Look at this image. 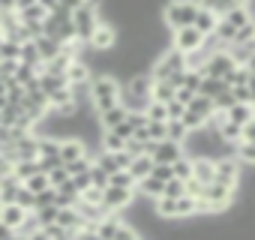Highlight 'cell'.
Returning <instances> with one entry per match:
<instances>
[{
	"label": "cell",
	"mask_w": 255,
	"mask_h": 240,
	"mask_svg": "<svg viewBox=\"0 0 255 240\" xmlns=\"http://www.w3.org/2000/svg\"><path fill=\"white\" fill-rule=\"evenodd\" d=\"M123 102V81L114 72H96L90 81V105L96 114Z\"/></svg>",
	"instance_id": "1"
},
{
	"label": "cell",
	"mask_w": 255,
	"mask_h": 240,
	"mask_svg": "<svg viewBox=\"0 0 255 240\" xmlns=\"http://www.w3.org/2000/svg\"><path fill=\"white\" fill-rule=\"evenodd\" d=\"M198 9H201V3H195V0H168L162 6V24L171 33L180 30V27H192Z\"/></svg>",
	"instance_id": "2"
},
{
	"label": "cell",
	"mask_w": 255,
	"mask_h": 240,
	"mask_svg": "<svg viewBox=\"0 0 255 240\" xmlns=\"http://www.w3.org/2000/svg\"><path fill=\"white\" fill-rule=\"evenodd\" d=\"M99 21H102V15H99V0H87L84 6H78V9L72 12L75 36H78L81 42H90V36H93V30L99 27Z\"/></svg>",
	"instance_id": "3"
},
{
	"label": "cell",
	"mask_w": 255,
	"mask_h": 240,
	"mask_svg": "<svg viewBox=\"0 0 255 240\" xmlns=\"http://www.w3.org/2000/svg\"><path fill=\"white\" fill-rule=\"evenodd\" d=\"M183 69H189L186 54H183V51H177V48H165V51L153 60L150 75H153V81H165V78H171L174 72H183Z\"/></svg>",
	"instance_id": "4"
},
{
	"label": "cell",
	"mask_w": 255,
	"mask_h": 240,
	"mask_svg": "<svg viewBox=\"0 0 255 240\" xmlns=\"http://www.w3.org/2000/svg\"><path fill=\"white\" fill-rule=\"evenodd\" d=\"M237 66H240V63H237V57L231 54V48H219V51H213V54L207 57V63L201 66V72L210 75V78H225V81H228Z\"/></svg>",
	"instance_id": "5"
},
{
	"label": "cell",
	"mask_w": 255,
	"mask_h": 240,
	"mask_svg": "<svg viewBox=\"0 0 255 240\" xmlns=\"http://www.w3.org/2000/svg\"><path fill=\"white\" fill-rule=\"evenodd\" d=\"M138 198V189H123V186H108L102 195V207L105 213H123L126 207H132V201Z\"/></svg>",
	"instance_id": "6"
},
{
	"label": "cell",
	"mask_w": 255,
	"mask_h": 240,
	"mask_svg": "<svg viewBox=\"0 0 255 240\" xmlns=\"http://www.w3.org/2000/svg\"><path fill=\"white\" fill-rule=\"evenodd\" d=\"M117 42H120V33H117V24H111V21H99V27L93 30V36H90V48L93 51H114L117 48Z\"/></svg>",
	"instance_id": "7"
},
{
	"label": "cell",
	"mask_w": 255,
	"mask_h": 240,
	"mask_svg": "<svg viewBox=\"0 0 255 240\" xmlns=\"http://www.w3.org/2000/svg\"><path fill=\"white\" fill-rule=\"evenodd\" d=\"M240 174H243V165L237 156H219L216 159V183L240 186Z\"/></svg>",
	"instance_id": "8"
},
{
	"label": "cell",
	"mask_w": 255,
	"mask_h": 240,
	"mask_svg": "<svg viewBox=\"0 0 255 240\" xmlns=\"http://www.w3.org/2000/svg\"><path fill=\"white\" fill-rule=\"evenodd\" d=\"M201 45H204V36L195 27H180V30L171 33V48H177L183 54H195Z\"/></svg>",
	"instance_id": "9"
},
{
	"label": "cell",
	"mask_w": 255,
	"mask_h": 240,
	"mask_svg": "<svg viewBox=\"0 0 255 240\" xmlns=\"http://www.w3.org/2000/svg\"><path fill=\"white\" fill-rule=\"evenodd\" d=\"M156 162H165V165H171V162H177L186 150H183V144H177V141H171V138H162V141H150V150H147Z\"/></svg>",
	"instance_id": "10"
},
{
	"label": "cell",
	"mask_w": 255,
	"mask_h": 240,
	"mask_svg": "<svg viewBox=\"0 0 255 240\" xmlns=\"http://www.w3.org/2000/svg\"><path fill=\"white\" fill-rule=\"evenodd\" d=\"M192 27L207 39V36H213V33H216V27H219V15H216L213 9L201 6V9H198V15H195V24H192Z\"/></svg>",
	"instance_id": "11"
},
{
	"label": "cell",
	"mask_w": 255,
	"mask_h": 240,
	"mask_svg": "<svg viewBox=\"0 0 255 240\" xmlns=\"http://www.w3.org/2000/svg\"><path fill=\"white\" fill-rule=\"evenodd\" d=\"M222 18H225L231 27H237V30H240V27H246V24H252V21H255V12L249 9V3L243 0V3H237L234 9H228Z\"/></svg>",
	"instance_id": "12"
},
{
	"label": "cell",
	"mask_w": 255,
	"mask_h": 240,
	"mask_svg": "<svg viewBox=\"0 0 255 240\" xmlns=\"http://www.w3.org/2000/svg\"><path fill=\"white\" fill-rule=\"evenodd\" d=\"M192 177H195V180H201L204 186H207V183H213V180H216V159H207V156L192 159Z\"/></svg>",
	"instance_id": "13"
},
{
	"label": "cell",
	"mask_w": 255,
	"mask_h": 240,
	"mask_svg": "<svg viewBox=\"0 0 255 240\" xmlns=\"http://www.w3.org/2000/svg\"><path fill=\"white\" fill-rule=\"evenodd\" d=\"M21 180L15 174H6L0 180V204H18V192H21Z\"/></svg>",
	"instance_id": "14"
},
{
	"label": "cell",
	"mask_w": 255,
	"mask_h": 240,
	"mask_svg": "<svg viewBox=\"0 0 255 240\" xmlns=\"http://www.w3.org/2000/svg\"><path fill=\"white\" fill-rule=\"evenodd\" d=\"M81 156H87V147H84L81 138H63V141H60V159H63L66 165L75 162V159H81Z\"/></svg>",
	"instance_id": "15"
},
{
	"label": "cell",
	"mask_w": 255,
	"mask_h": 240,
	"mask_svg": "<svg viewBox=\"0 0 255 240\" xmlns=\"http://www.w3.org/2000/svg\"><path fill=\"white\" fill-rule=\"evenodd\" d=\"M162 192H165V180H159L156 174H147L144 180H138V195L141 198L156 201V198H162Z\"/></svg>",
	"instance_id": "16"
},
{
	"label": "cell",
	"mask_w": 255,
	"mask_h": 240,
	"mask_svg": "<svg viewBox=\"0 0 255 240\" xmlns=\"http://www.w3.org/2000/svg\"><path fill=\"white\" fill-rule=\"evenodd\" d=\"M126 117H129V108L120 102V105H114V108H108V111L99 114V123H102V129H117Z\"/></svg>",
	"instance_id": "17"
},
{
	"label": "cell",
	"mask_w": 255,
	"mask_h": 240,
	"mask_svg": "<svg viewBox=\"0 0 255 240\" xmlns=\"http://www.w3.org/2000/svg\"><path fill=\"white\" fill-rule=\"evenodd\" d=\"M186 108H189L192 114H198L201 120H207V123H210V117L216 114V105H213V99H210V96H201V93H195V96H192V102H189Z\"/></svg>",
	"instance_id": "18"
},
{
	"label": "cell",
	"mask_w": 255,
	"mask_h": 240,
	"mask_svg": "<svg viewBox=\"0 0 255 240\" xmlns=\"http://www.w3.org/2000/svg\"><path fill=\"white\" fill-rule=\"evenodd\" d=\"M126 141H129V138H123L117 129H102V135H99V150L117 153V150H126Z\"/></svg>",
	"instance_id": "19"
},
{
	"label": "cell",
	"mask_w": 255,
	"mask_h": 240,
	"mask_svg": "<svg viewBox=\"0 0 255 240\" xmlns=\"http://www.w3.org/2000/svg\"><path fill=\"white\" fill-rule=\"evenodd\" d=\"M0 207H3V222H6L12 231H18V228H21V222L33 213V210H24L21 204H0Z\"/></svg>",
	"instance_id": "20"
},
{
	"label": "cell",
	"mask_w": 255,
	"mask_h": 240,
	"mask_svg": "<svg viewBox=\"0 0 255 240\" xmlns=\"http://www.w3.org/2000/svg\"><path fill=\"white\" fill-rule=\"evenodd\" d=\"M225 117L234 120V123H240V126H246L249 120H255V105L252 102H237V105H231L225 111Z\"/></svg>",
	"instance_id": "21"
},
{
	"label": "cell",
	"mask_w": 255,
	"mask_h": 240,
	"mask_svg": "<svg viewBox=\"0 0 255 240\" xmlns=\"http://www.w3.org/2000/svg\"><path fill=\"white\" fill-rule=\"evenodd\" d=\"M36 42V51H39V57H42V63H48L51 57H57L60 51H63V45L57 42V39H51L48 33L45 36H39V39H33Z\"/></svg>",
	"instance_id": "22"
},
{
	"label": "cell",
	"mask_w": 255,
	"mask_h": 240,
	"mask_svg": "<svg viewBox=\"0 0 255 240\" xmlns=\"http://www.w3.org/2000/svg\"><path fill=\"white\" fill-rule=\"evenodd\" d=\"M153 165H156V159H153L150 153H141V156H135V159H132L129 171H132V177H135V180H144L147 174H153Z\"/></svg>",
	"instance_id": "23"
},
{
	"label": "cell",
	"mask_w": 255,
	"mask_h": 240,
	"mask_svg": "<svg viewBox=\"0 0 255 240\" xmlns=\"http://www.w3.org/2000/svg\"><path fill=\"white\" fill-rule=\"evenodd\" d=\"M42 171V165H39V159H18L15 165H12V174L24 183V180H30L33 174H39Z\"/></svg>",
	"instance_id": "24"
},
{
	"label": "cell",
	"mask_w": 255,
	"mask_h": 240,
	"mask_svg": "<svg viewBox=\"0 0 255 240\" xmlns=\"http://www.w3.org/2000/svg\"><path fill=\"white\" fill-rule=\"evenodd\" d=\"M219 135H222V141H225V144H237V141H243V126L225 117L222 123H219Z\"/></svg>",
	"instance_id": "25"
},
{
	"label": "cell",
	"mask_w": 255,
	"mask_h": 240,
	"mask_svg": "<svg viewBox=\"0 0 255 240\" xmlns=\"http://www.w3.org/2000/svg\"><path fill=\"white\" fill-rule=\"evenodd\" d=\"M39 159H60V138L39 135Z\"/></svg>",
	"instance_id": "26"
},
{
	"label": "cell",
	"mask_w": 255,
	"mask_h": 240,
	"mask_svg": "<svg viewBox=\"0 0 255 240\" xmlns=\"http://www.w3.org/2000/svg\"><path fill=\"white\" fill-rule=\"evenodd\" d=\"M234 156L240 159L243 168H252V165H255V141H237Z\"/></svg>",
	"instance_id": "27"
},
{
	"label": "cell",
	"mask_w": 255,
	"mask_h": 240,
	"mask_svg": "<svg viewBox=\"0 0 255 240\" xmlns=\"http://www.w3.org/2000/svg\"><path fill=\"white\" fill-rule=\"evenodd\" d=\"M21 63H24V66H33V69H39V72H42V57H39V51H36V42H33V39L21 45Z\"/></svg>",
	"instance_id": "28"
},
{
	"label": "cell",
	"mask_w": 255,
	"mask_h": 240,
	"mask_svg": "<svg viewBox=\"0 0 255 240\" xmlns=\"http://www.w3.org/2000/svg\"><path fill=\"white\" fill-rule=\"evenodd\" d=\"M201 81H204V72H201V69H186L180 87L189 90V93H198V90H201ZM180 87H177V90H180Z\"/></svg>",
	"instance_id": "29"
},
{
	"label": "cell",
	"mask_w": 255,
	"mask_h": 240,
	"mask_svg": "<svg viewBox=\"0 0 255 240\" xmlns=\"http://www.w3.org/2000/svg\"><path fill=\"white\" fill-rule=\"evenodd\" d=\"M144 114H147V120H168V102H159V99H150L147 102V108H144Z\"/></svg>",
	"instance_id": "30"
},
{
	"label": "cell",
	"mask_w": 255,
	"mask_h": 240,
	"mask_svg": "<svg viewBox=\"0 0 255 240\" xmlns=\"http://www.w3.org/2000/svg\"><path fill=\"white\" fill-rule=\"evenodd\" d=\"M177 96V87L171 84V81H153V99H159V102H171Z\"/></svg>",
	"instance_id": "31"
},
{
	"label": "cell",
	"mask_w": 255,
	"mask_h": 240,
	"mask_svg": "<svg viewBox=\"0 0 255 240\" xmlns=\"http://www.w3.org/2000/svg\"><path fill=\"white\" fill-rule=\"evenodd\" d=\"M171 168H174V177H177V180H189V177H192V156L183 153L177 162H171Z\"/></svg>",
	"instance_id": "32"
},
{
	"label": "cell",
	"mask_w": 255,
	"mask_h": 240,
	"mask_svg": "<svg viewBox=\"0 0 255 240\" xmlns=\"http://www.w3.org/2000/svg\"><path fill=\"white\" fill-rule=\"evenodd\" d=\"M165 126H168V138H171V141H177V144H183V141H186L189 126L183 123V120H168Z\"/></svg>",
	"instance_id": "33"
},
{
	"label": "cell",
	"mask_w": 255,
	"mask_h": 240,
	"mask_svg": "<svg viewBox=\"0 0 255 240\" xmlns=\"http://www.w3.org/2000/svg\"><path fill=\"white\" fill-rule=\"evenodd\" d=\"M90 183H93L96 189H108V186H111V174L93 162V168H90Z\"/></svg>",
	"instance_id": "34"
},
{
	"label": "cell",
	"mask_w": 255,
	"mask_h": 240,
	"mask_svg": "<svg viewBox=\"0 0 255 240\" xmlns=\"http://www.w3.org/2000/svg\"><path fill=\"white\" fill-rule=\"evenodd\" d=\"M0 60H18L21 63V45L12 42V39H3V45H0Z\"/></svg>",
	"instance_id": "35"
},
{
	"label": "cell",
	"mask_w": 255,
	"mask_h": 240,
	"mask_svg": "<svg viewBox=\"0 0 255 240\" xmlns=\"http://www.w3.org/2000/svg\"><path fill=\"white\" fill-rule=\"evenodd\" d=\"M57 216H60V207H57V204H51V207H39V210H36V219H39L42 228H45V225H54Z\"/></svg>",
	"instance_id": "36"
},
{
	"label": "cell",
	"mask_w": 255,
	"mask_h": 240,
	"mask_svg": "<svg viewBox=\"0 0 255 240\" xmlns=\"http://www.w3.org/2000/svg\"><path fill=\"white\" fill-rule=\"evenodd\" d=\"M213 105H216V111H222V114H225L231 105H237V96H234V90H231V87H228V90H222V93L213 99Z\"/></svg>",
	"instance_id": "37"
},
{
	"label": "cell",
	"mask_w": 255,
	"mask_h": 240,
	"mask_svg": "<svg viewBox=\"0 0 255 240\" xmlns=\"http://www.w3.org/2000/svg\"><path fill=\"white\" fill-rule=\"evenodd\" d=\"M24 186H27L30 192H42V189H48V186H51V180H48V171H39V174H33L30 180H24Z\"/></svg>",
	"instance_id": "38"
},
{
	"label": "cell",
	"mask_w": 255,
	"mask_h": 240,
	"mask_svg": "<svg viewBox=\"0 0 255 240\" xmlns=\"http://www.w3.org/2000/svg\"><path fill=\"white\" fill-rule=\"evenodd\" d=\"M165 198H183L186 195V180H177V177H171L168 183H165V192H162Z\"/></svg>",
	"instance_id": "39"
},
{
	"label": "cell",
	"mask_w": 255,
	"mask_h": 240,
	"mask_svg": "<svg viewBox=\"0 0 255 240\" xmlns=\"http://www.w3.org/2000/svg\"><path fill=\"white\" fill-rule=\"evenodd\" d=\"M249 81H252V72H249V66H243V63H240V66L231 72V78H228L231 87H240V84H249Z\"/></svg>",
	"instance_id": "40"
},
{
	"label": "cell",
	"mask_w": 255,
	"mask_h": 240,
	"mask_svg": "<svg viewBox=\"0 0 255 240\" xmlns=\"http://www.w3.org/2000/svg\"><path fill=\"white\" fill-rule=\"evenodd\" d=\"M69 177H72V174H69V168H66V165H57V168H51V171H48V180H51V186H54V189H60Z\"/></svg>",
	"instance_id": "41"
},
{
	"label": "cell",
	"mask_w": 255,
	"mask_h": 240,
	"mask_svg": "<svg viewBox=\"0 0 255 240\" xmlns=\"http://www.w3.org/2000/svg\"><path fill=\"white\" fill-rule=\"evenodd\" d=\"M39 228H42V225H39V219H36V210H33V213H30V216H27V219L21 222V228H18L15 234H21V237H33V234H36Z\"/></svg>",
	"instance_id": "42"
},
{
	"label": "cell",
	"mask_w": 255,
	"mask_h": 240,
	"mask_svg": "<svg viewBox=\"0 0 255 240\" xmlns=\"http://www.w3.org/2000/svg\"><path fill=\"white\" fill-rule=\"evenodd\" d=\"M183 114H186V105L174 96V99L168 102V120H183Z\"/></svg>",
	"instance_id": "43"
},
{
	"label": "cell",
	"mask_w": 255,
	"mask_h": 240,
	"mask_svg": "<svg viewBox=\"0 0 255 240\" xmlns=\"http://www.w3.org/2000/svg\"><path fill=\"white\" fill-rule=\"evenodd\" d=\"M102 195H105V189L90 186V189H84V192H81V201H84V204H102Z\"/></svg>",
	"instance_id": "44"
},
{
	"label": "cell",
	"mask_w": 255,
	"mask_h": 240,
	"mask_svg": "<svg viewBox=\"0 0 255 240\" xmlns=\"http://www.w3.org/2000/svg\"><path fill=\"white\" fill-rule=\"evenodd\" d=\"M153 174H156L159 180H165V183H168V180L174 177V168H171V165H165V162H156V165H153Z\"/></svg>",
	"instance_id": "45"
},
{
	"label": "cell",
	"mask_w": 255,
	"mask_h": 240,
	"mask_svg": "<svg viewBox=\"0 0 255 240\" xmlns=\"http://www.w3.org/2000/svg\"><path fill=\"white\" fill-rule=\"evenodd\" d=\"M231 90H234L237 102H252V90H249V84H240V87H231Z\"/></svg>",
	"instance_id": "46"
},
{
	"label": "cell",
	"mask_w": 255,
	"mask_h": 240,
	"mask_svg": "<svg viewBox=\"0 0 255 240\" xmlns=\"http://www.w3.org/2000/svg\"><path fill=\"white\" fill-rule=\"evenodd\" d=\"M87 3V0H57V6L60 9H66V12H75L78 6H84Z\"/></svg>",
	"instance_id": "47"
},
{
	"label": "cell",
	"mask_w": 255,
	"mask_h": 240,
	"mask_svg": "<svg viewBox=\"0 0 255 240\" xmlns=\"http://www.w3.org/2000/svg\"><path fill=\"white\" fill-rule=\"evenodd\" d=\"M72 180H75V186H78V189H81V192H84V189H90V186H93V183H90V171H84V174H75V177H72Z\"/></svg>",
	"instance_id": "48"
},
{
	"label": "cell",
	"mask_w": 255,
	"mask_h": 240,
	"mask_svg": "<svg viewBox=\"0 0 255 240\" xmlns=\"http://www.w3.org/2000/svg\"><path fill=\"white\" fill-rule=\"evenodd\" d=\"M6 174H12V162L3 156V150H0V177H6Z\"/></svg>",
	"instance_id": "49"
},
{
	"label": "cell",
	"mask_w": 255,
	"mask_h": 240,
	"mask_svg": "<svg viewBox=\"0 0 255 240\" xmlns=\"http://www.w3.org/2000/svg\"><path fill=\"white\" fill-rule=\"evenodd\" d=\"M243 141H255V120H249L243 126Z\"/></svg>",
	"instance_id": "50"
},
{
	"label": "cell",
	"mask_w": 255,
	"mask_h": 240,
	"mask_svg": "<svg viewBox=\"0 0 255 240\" xmlns=\"http://www.w3.org/2000/svg\"><path fill=\"white\" fill-rule=\"evenodd\" d=\"M18 0H0V12H15Z\"/></svg>",
	"instance_id": "51"
},
{
	"label": "cell",
	"mask_w": 255,
	"mask_h": 240,
	"mask_svg": "<svg viewBox=\"0 0 255 240\" xmlns=\"http://www.w3.org/2000/svg\"><path fill=\"white\" fill-rule=\"evenodd\" d=\"M12 234H15V231H12L6 222H0V240H6V237H12Z\"/></svg>",
	"instance_id": "52"
},
{
	"label": "cell",
	"mask_w": 255,
	"mask_h": 240,
	"mask_svg": "<svg viewBox=\"0 0 255 240\" xmlns=\"http://www.w3.org/2000/svg\"><path fill=\"white\" fill-rule=\"evenodd\" d=\"M243 66H249V72L255 75V45H252V51H249V57H246V63Z\"/></svg>",
	"instance_id": "53"
},
{
	"label": "cell",
	"mask_w": 255,
	"mask_h": 240,
	"mask_svg": "<svg viewBox=\"0 0 255 240\" xmlns=\"http://www.w3.org/2000/svg\"><path fill=\"white\" fill-rule=\"evenodd\" d=\"M39 3H42L48 12H54V9H57V0H39Z\"/></svg>",
	"instance_id": "54"
},
{
	"label": "cell",
	"mask_w": 255,
	"mask_h": 240,
	"mask_svg": "<svg viewBox=\"0 0 255 240\" xmlns=\"http://www.w3.org/2000/svg\"><path fill=\"white\" fill-rule=\"evenodd\" d=\"M6 105H9V96H0V111H3Z\"/></svg>",
	"instance_id": "55"
},
{
	"label": "cell",
	"mask_w": 255,
	"mask_h": 240,
	"mask_svg": "<svg viewBox=\"0 0 255 240\" xmlns=\"http://www.w3.org/2000/svg\"><path fill=\"white\" fill-rule=\"evenodd\" d=\"M6 240H18V234H12V237H6Z\"/></svg>",
	"instance_id": "56"
},
{
	"label": "cell",
	"mask_w": 255,
	"mask_h": 240,
	"mask_svg": "<svg viewBox=\"0 0 255 240\" xmlns=\"http://www.w3.org/2000/svg\"><path fill=\"white\" fill-rule=\"evenodd\" d=\"M0 222H3V207H0Z\"/></svg>",
	"instance_id": "57"
},
{
	"label": "cell",
	"mask_w": 255,
	"mask_h": 240,
	"mask_svg": "<svg viewBox=\"0 0 255 240\" xmlns=\"http://www.w3.org/2000/svg\"><path fill=\"white\" fill-rule=\"evenodd\" d=\"M0 126H3V123H0Z\"/></svg>",
	"instance_id": "58"
}]
</instances>
